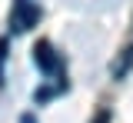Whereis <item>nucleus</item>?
<instances>
[{
  "mask_svg": "<svg viewBox=\"0 0 133 123\" xmlns=\"http://www.w3.org/2000/svg\"><path fill=\"white\" fill-rule=\"evenodd\" d=\"M60 90H66V80H63V83H57V87H43V90H37V93H33V100H37V103H47V100H53Z\"/></svg>",
  "mask_w": 133,
  "mask_h": 123,
  "instance_id": "obj_3",
  "label": "nucleus"
},
{
  "mask_svg": "<svg viewBox=\"0 0 133 123\" xmlns=\"http://www.w3.org/2000/svg\"><path fill=\"white\" fill-rule=\"evenodd\" d=\"M130 67H133V47H130L127 53H123V63H116V67H113V80L127 77V73H130Z\"/></svg>",
  "mask_w": 133,
  "mask_h": 123,
  "instance_id": "obj_4",
  "label": "nucleus"
},
{
  "mask_svg": "<svg viewBox=\"0 0 133 123\" xmlns=\"http://www.w3.org/2000/svg\"><path fill=\"white\" fill-rule=\"evenodd\" d=\"M37 20H40L37 0H14V10H10V30L14 33H27L30 27H37Z\"/></svg>",
  "mask_w": 133,
  "mask_h": 123,
  "instance_id": "obj_2",
  "label": "nucleus"
},
{
  "mask_svg": "<svg viewBox=\"0 0 133 123\" xmlns=\"http://www.w3.org/2000/svg\"><path fill=\"white\" fill-rule=\"evenodd\" d=\"M3 60H7V40H0V83H3Z\"/></svg>",
  "mask_w": 133,
  "mask_h": 123,
  "instance_id": "obj_5",
  "label": "nucleus"
},
{
  "mask_svg": "<svg viewBox=\"0 0 133 123\" xmlns=\"http://www.w3.org/2000/svg\"><path fill=\"white\" fill-rule=\"evenodd\" d=\"M20 123H37V120H33V113H23V117H20Z\"/></svg>",
  "mask_w": 133,
  "mask_h": 123,
  "instance_id": "obj_7",
  "label": "nucleus"
},
{
  "mask_svg": "<svg viewBox=\"0 0 133 123\" xmlns=\"http://www.w3.org/2000/svg\"><path fill=\"white\" fill-rule=\"evenodd\" d=\"M93 123H110V110H100L97 117H93Z\"/></svg>",
  "mask_w": 133,
  "mask_h": 123,
  "instance_id": "obj_6",
  "label": "nucleus"
},
{
  "mask_svg": "<svg viewBox=\"0 0 133 123\" xmlns=\"http://www.w3.org/2000/svg\"><path fill=\"white\" fill-rule=\"evenodd\" d=\"M33 63L40 67V73H47V77H63V57L53 50L50 40H37L33 43Z\"/></svg>",
  "mask_w": 133,
  "mask_h": 123,
  "instance_id": "obj_1",
  "label": "nucleus"
}]
</instances>
